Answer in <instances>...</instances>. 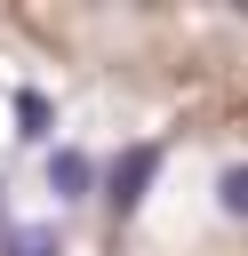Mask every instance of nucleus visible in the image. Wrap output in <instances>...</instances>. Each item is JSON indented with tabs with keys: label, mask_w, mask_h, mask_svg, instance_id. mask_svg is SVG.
I'll use <instances>...</instances> for the list:
<instances>
[{
	"label": "nucleus",
	"mask_w": 248,
	"mask_h": 256,
	"mask_svg": "<svg viewBox=\"0 0 248 256\" xmlns=\"http://www.w3.org/2000/svg\"><path fill=\"white\" fill-rule=\"evenodd\" d=\"M152 176H160V144H128V152L104 168V208H112V216H136L144 192H152Z\"/></svg>",
	"instance_id": "f257e3e1"
},
{
	"label": "nucleus",
	"mask_w": 248,
	"mask_h": 256,
	"mask_svg": "<svg viewBox=\"0 0 248 256\" xmlns=\"http://www.w3.org/2000/svg\"><path fill=\"white\" fill-rule=\"evenodd\" d=\"M48 192H56V200H88V192H96V160H88L80 144H56V152H48Z\"/></svg>",
	"instance_id": "f03ea898"
},
{
	"label": "nucleus",
	"mask_w": 248,
	"mask_h": 256,
	"mask_svg": "<svg viewBox=\"0 0 248 256\" xmlns=\"http://www.w3.org/2000/svg\"><path fill=\"white\" fill-rule=\"evenodd\" d=\"M16 136H24V144H48V136H56V104H48L40 88H16Z\"/></svg>",
	"instance_id": "7ed1b4c3"
},
{
	"label": "nucleus",
	"mask_w": 248,
	"mask_h": 256,
	"mask_svg": "<svg viewBox=\"0 0 248 256\" xmlns=\"http://www.w3.org/2000/svg\"><path fill=\"white\" fill-rule=\"evenodd\" d=\"M0 256H64V240H56V224H8Z\"/></svg>",
	"instance_id": "20e7f679"
},
{
	"label": "nucleus",
	"mask_w": 248,
	"mask_h": 256,
	"mask_svg": "<svg viewBox=\"0 0 248 256\" xmlns=\"http://www.w3.org/2000/svg\"><path fill=\"white\" fill-rule=\"evenodd\" d=\"M216 208H224V216H248V160H232V168L216 176Z\"/></svg>",
	"instance_id": "39448f33"
},
{
	"label": "nucleus",
	"mask_w": 248,
	"mask_h": 256,
	"mask_svg": "<svg viewBox=\"0 0 248 256\" xmlns=\"http://www.w3.org/2000/svg\"><path fill=\"white\" fill-rule=\"evenodd\" d=\"M0 216H8V200H0Z\"/></svg>",
	"instance_id": "423d86ee"
}]
</instances>
